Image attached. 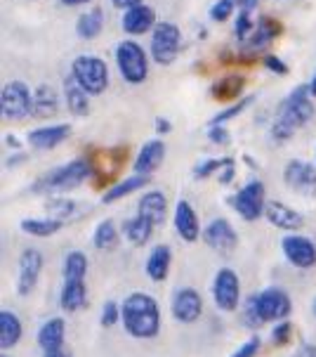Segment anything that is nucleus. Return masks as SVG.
Segmentation results:
<instances>
[{"mask_svg": "<svg viewBox=\"0 0 316 357\" xmlns=\"http://www.w3.org/2000/svg\"><path fill=\"white\" fill-rule=\"evenodd\" d=\"M120 324L132 338H154L161 331V307L154 296L135 291L120 303Z\"/></svg>", "mask_w": 316, "mask_h": 357, "instance_id": "1", "label": "nucleus"}, {"mask_svg": "<svg viewBox=\"0 0 316 357\" xmlns=\"http://www.w3.org/2000/svg\"><path fill=\"white\" fill-rule=\"evenodd\" d=\"M314 116V102L312 93H309V83H302L290 90L285 98L278 102L276 107V119L271 126V137L276 142H283L288 137H293V132L302 126H307Z\"/></svg>", "mask_w": 316, "mask_h": 357, "instance_id": "2", "label": "nucleus"}, {"mask_svg": "<svg viewBox=\"0 0 316 357\" xmlns=\"http://www.w3.org/2000/svg\"><path fill=\"white\" fill-rule=\"evenodd\" d=\"M93 163L88 159H74L64 166L54 168V171L40 175L33 183V192H42V195H54V192H69L81 187L85 180L93 178Z\"/></svg>", "mask_w": 316, "mask_h": 357, "instance_id": "3", "label": "nucleus"}, {"mask_svg": "<svg viewBox=\"0 0 316 357\" xmlns=\"http://www.w3.org/2000/svg\"><path fill=\"white\" fill-rule=\"evenodd\" d=\"M71 76L90 98L102 95L109 88V66L104 59L95 54H78L71 62Z\"/></svg>", "mask_w": 316, "mask_h": 357, "instance_id": "4", "label": "nucleus"}, {"mask_svg": "<svg viewBox=\"0 0 316 357\" xmlns=\"http://www.w3.org/2000/svg\"><path fill=\"white\" fill-rule=\"evenodd\" d=\"M116 64L118 71L123 76V81L139 86L147 81L149 76V57L144 52V47L135 43V40H123L116 47Z\"/></svg>", "mask_w": 316, "mask_h": 357, "instance_id": "5", "label": "nucleus"}, {"mask_svg": "<svg viewBox=\"0 0 316 357\" xmlns=\"http://www.w3.org/2000/svg\"><path fill=\"white\" fill-rule=\"evenodd\" d=\"M0 112L8 121H22L33 114V93L24 81H10L0 90Z\"/></svg>", "mask_w": 316, "mask_h": 357, "instance_id": "6", "label": "nucleus"}, {"mask_svg": "<svg viewBox=\"0 0 316 357\" xmlns=\"http://www.w3.org/2000/svg\"><path fill=\"white\" fill-rule=\"evenodd\" d=\"M182 50V33L177 24L158 22L151 31V59L156 64H173Z\"/></svg>", "mask_w": 316, "mask_h": 357, "instance_id": "7", "label": "nucleus"}, {"mask_svg": "<svg viewBox=\"0 0 316 357\" xmlns=\"http://www.w3.org/2000/svg\"><path fill=\"white\" fill-rule=\"evenodd\" d=\"M255 310H258V317L262 319V324L267 322H283L288 319V314L293 312V301H290L288 291L278 287H269L264 291L255 294Z\"/></svg>", "mask_w": 316, "mask_h": 357, "instance_id": "8", "label": "nucleus"}, {"mask_svg": "<svg viewBox=\"0 0 316 357\" xmlns=\"http://www.w3.org/2000/svg\"><path fill=\"white\" fill-rule=\"evenodd\" d=\"M212 301L217 310L234 312L241 303V280L232 268H220L212 280Z\"/></svg>", "mask_w": 316, "mask_h": 357, "instance_id": "9", "label": "nucleus"}, {"mask_svg": "<svg viewBox=\"0 0 316 357\" xmlns=\"http://www.w3.org/2000/svg\"><path fill=\"white\" fill-rule=\"evenodd\" d=\"M232 208L239 213L243 220L255 222L264 215L267 202H264V185L260 180H251L243 190H239L232 197Z\"/></svg>", "mask_w": 316, "mask_h": 357, "instance_id": "10", "label": "nucleus"}, {"mask_svg": "<svg viewBox=\"0 0 316 357\" xmlns=\"http://www.w3.org/2000/svg\"><path fill=\"white\" fill-rule=\"evenodd\" d=\"M281 249L285 260L297 270H309L316 265V244L305 234H285Z\"/></svg>", "mask_w": 316, "mask_h": 357, "instance_id": "11", "label": "nucleus"}, {"mask_svg": "<svg viewBox=\"0 0 316 357\" xmlns=\"http://www.w3.org/2000/svg\"><path fill=\"white\" fill-rule=\"evenodd\" d=\"M170 310H173V317L182 324H193L200 319L203 314V298L196 289L191 287H182L173 294V301H170Z\"/></svg>", "mask_w": 316, "mask_h": 357, "instance_id": "12", "label": "nucleus"}, {"mask_svg": "<svg viewBox=\"0 0 316 357\" xmlns=\"http://www.w3.org/2000/svg\"><path fill=\"white\" fill-rule=\"evenodd\" d=\"M200 239H203L205 246L215 253H232L236 249V244H239V234H236L234 225L227 218H215V220H210L208 225H205L203 237Z\"/></svg>", "mask_w": 316, "mask_h": 357, "instance_id": "13", "label": "nucleus"}, {"mask_svg": "<svg viewBox=\"0 0 316 357\" xmlns=\"http://www.w3.org/2000/svg\"><path fill=\"white\" fill-rule=\"evenodd\" d=\"M42 265L45 258L38 249H26L19 256V272H17V291L19 296H31L33 289L38 287Z\"/></svg>", "mask_w": 316, "mask_h": 357, "instance_id": "14", "label": "nucleus"}, {"mask_svg": "<svg viewBox=\"0 0 316 357\" xmlns=\"http://www.w3.org/2000/svg\"><path fill=\"white\" fill-rule=\"evenodd\" d=\"M283 180L290 190L300 192V195H316V166H312V163L300 159L288 161L283 171Z\"/></svg>", "mask_w": 316, "mask_h": 357, "instance_id": "15", "label": "nucleus"}, {"mask_svg": "<svg viewBox=\"0 0 316 357\" xmlns=\"http://www.w3.org/2000/svg\"><path fill=\"white\" fill-rule=\"evenodd\" d=\"M175 229H177L180 239L189 241V244H193V241H198L200 237H203V229H200V220L196 215V211H193V206L189 202H177V206H175Z\"/></svg>", "mask_w": 316, "mask_h": 357, "instance_id": "16", "label": "nucleus"}, {"mask_svg": "<svg viewBox=\"0 0 316 357\" xmlns=\"http://www.w3.org/2000/svg\"><path fill=\"white\" fill-rule=\"evenodd\" d=\"M71 126L69 123H54V126H40L29 132V144L38 152H47V149L59 147L62 142L69 140Z\"/></svg>", "mask_w": 316, "mask_h": 357, "instance_id": "17", "label": "nucleus"}, {"mask_svg": "<svg viewBox=\"0 0 316 357\" xmlns=\"http://www.w3.org/2000/svg\"><path fill=\"white\" fill-rule=\"evenodd\" d=\"M264 218L274 227L283 229V232H297V229L305 225V218H302V213H297L293 206H288L283 202H267Z\"/></svg>", "mask_w": 316, "mask_h": 357, "instance_id": "18", "label": "nucleus"}, {"mask_svg": "<svg viewBox=\"0 0 316 357\" xmlns=\"http://www.w3.org/2000/svg\"><path fill=\"white\" fill-rule=\"evenodd\" d=\"M156 10L151 5H137L123 12V31L130 36H142L156 29Z\"/></svg>", "mask_w": 316, "mask_h": 357, "instance_id": "19", "label": "nucleus"}, {"mask_svg": "<svg viewBox=\"0 0 316 357\" xmlns=\"http://www.w3.org/2000/svg\"><path fill=\"white\" fill-rule=\"evenodd\" d=\"M170 265H173V249L166 246V244H158V246H154V249L149 251L144 268H147L149 280L166 282L168 275H170Z\"/></svg>", "mask_w": 316, "mask_h": 357, "instance_id": "20", "label": "nucleus"}, {"mask_svg": "<svg viewBox=\"0 0 316 357\" xmlns=\"http://www.w3.org/2000/svg\"><path fill=\"white\" fill-rule=\"evenodd\" d=\"M137 215H144L154 225H161L168 215V199L161 190H151L137 202Z\"/></svg>", "mask_w": 316, "mask_h": 357, "instance_id": "21", "label": "nucleus"}, {"mask_svg": "<svg viewBox=\"0 0 316 357\" xmlns=\"http://www.w3.org/2000/svg\"><path fill=\"white\" fill-rule=\"evenodd\" d=\"M163 159H166V144H163V140H149L139 149L132 168H135V173L139 175H151L163 163Z\"/></svg>", "mask_w": 316, "mask_h": 357, "instance_id": "22", "label": "nucleus"}, {"mask_svg": "<svg viewBox=\"0 0 316 357\" xmlns=\"http://www.w3.org/2000/svg\"><path fill=\"white\" fill-rule=\"evenodd\" d=\"M66 338V322L62 317H50L38 331V346L42 353H50V350L64 348Z\"/></svg>", "mask_w": 316, "mask_h": 357, "instance_id": "23", "label": "nucleus"}, {"mask_svg": "<svg viewBox=\"0 0 316 357\" xmlns=\"http://www.w3.org/2000/svg\"><path fill=\"white\" fill-rule=\"evenodd\" d=\"M154 222L147 220L144 215H135V218H127L123 222V237L130 246H144L149 244V239L154 237Z\"/></svg>", "mask_w": 316, "mask_h": 357, "instance_id": "24", "label": "nucleus"}, {"mask_svg": "<svg viewBox=\"0 0 316 357\" xmlns=\"http://www.w3.org/2000/svg\"><path fill=\"white\" fill-rule=\"evenodd\" d=\"M24 336V324L22 319L17 317L12 310H3L0 312V348L3 353H8L22 341Z\"/></svg>", "mask_w": 316, "mask_h": 357, "instance_id": "25", "label": "nucleus"}, {"mask_svg": "<svg viewBox=\"0 0 316 357\" xmlns=\"http://www.w3.org/2000/svg\"><path fill=\"white\" fill-rule=\"evenodd\" d=\"M283 33V24L271 20V17H262V20L258 22V26H255V31L251 38L243 43V47H251V50H260V47L269 45L271 40L276 38V36Z\"/></svg>", "mask_w": 316, "mask_h": 357, "instance_id": "26", "label": "nucleus"}, {"mask_svg": "<svg viewBox=\"0 0 316 357\" xmlns=\"http://www.w3.org/2000/svg\"><path fill=\"white\" fill-rule=\"evenodd\" d=\"M151 183V175H139V173H132L123 178L120 183H116L113 187H109L106 195L102 197V202L104 204H113V202H120V199H125L127 195H135L137 190H142V187H147Z\"/></svg>", "mask_w": 316, "mask_h": 357, "instance_id": "27", "label": "nucleus"}, {"mask_svg": "<svg viewBox=\"0 0 316 357\" xmlns=\"http://www.w3.org/2000/svg\"><path fill=\"white\" fill-rule=\"evenodd\" d=\"M88 303V287H85V280H69L64 282L62 294H59V305L64 307L66 312H76L85 307Z\"/></svg>", "mask_w": 316, "mask_h": 357, "instance_id": "28", "label": "nucleus"}, {"mask_svg": "<svg viewBox=\"0 0 316 357\" xmlns=\"http://www.w3.org/2000/svg\"><path fill=\"white\" fill-rule=\"evenodd\" d=\"M64 98H66V107L74 116H88L90 114V95L78 86L76 78L69 76L64 81Z\"/></svg>", "mask_w": 316, "mask_h": 357, "instance_id": "29", "label": "nucleus"}, {"mask_svg": "<svg viewBox=\"0 0 316 357\" xmlns=\"http://www.w3.org/2000/svg\"><path fill=\"white\" fill-rule=\"evenodd\" d=\"M243 88H246V78L243 76H224L212 83L210 93L217 102H232L241 98Z\"/></svg>", "mask_w": 316, "mask_h": 357, "instance_id": "30", "label": "nucleus"}, {"mask_svg": "<svg viewBox=\"0 0 316 357\" xmlns=\"http://www.w3.org/2000/svg\"><path fill=\"white\" fill-rule=\"evenodd\" d=\"M62 227L64 220H57V218H26V220H22V232H26L29 237H40V239L52 237Z\"/></svg>", "mask_w": 316, "mask_h": 357, "instance_id": "31", "label": "nucleus"}, {"mask_svg": "<svg viewBox=\"0 0 316 357\" xmlns=\"http://www.w3.org/2000/svg\"><path fill=\"white\" fill-rule=\"evenodd\" d=\"M102 29H104V12H102V8H93L78 17L76 31L85 40L97 38V36L102 33Z\"/></svg>", "mask_w": 316, "mask_h": 357, "instance_id": "32", "label": "nucleus"}, {"mask_svg": "<svg viewBox=\"0 0 316 357\" xmlns=\"http://www.w3.org/2000/svg\"><path fill=\"white\" fill-rule=\"evenodd\" d=\"M59 109V102H57V93L54 88L50 86H38L33 93V114L31 116H40V119H47L52 114H57Z\"/></svg>", "mask_w": 316, "mask_h": 357, "instance_id": "33", "label": "nucleus"}, {"mask_svg": "<svg viewBox=\"0 0 316 357\" xmlns=\"http://www.w3.org/2000/svg\"><path fill=\"white\" fill-rule=\"evenodd\" d=\"M118 229H116V222L111 220V218H106V220H102L100 225L95 227L93 232V246L97 251H111L113 246L118 244Z\"/></svg>", "mask_w": 316, "mask_h": 357, "instance_id": "34", "label": "nucleus"}, {"mask_svg": "<svg viewBox=\"0 0 316 357\" xmlns=\"http://www.w3.org/2000/svg\"><path fill=\"white\" fill-rule=\"evenodd\" d=\"M64 282L69 280H85L88 275V256L81 251H69L64 258V268H62Z\"/></svg>", "mask_w": 316, "mask_h": 357, "instance_id": "35", "label": "nucleus"}, {"mask_svg": "<svg viewBox=\"0 0 316 357\" xmlns=\"http://www.w3.org/2000/svg\"><path fill=\"white\" fill-rule=\"evenodd\" d=\"M253 100H255V98H243V100H239V102H234L232 107L222 109L220 114H215V119L210 121V126H224L227 121H232L234 116H239L241 112H246V109L253 105Z\"/></svg>", "mask_w": 316, "mask_h": 357, "instance_id": "36", "label": "nucleus"}, {"mask_svg": "<svg viewBox=\"0 0 316 357\" xmlns=\"http://www.w3.org/2000/svg\"><path fill=\"white\" fill-rule=\"evenodd\" d=\"M229 161L232 159H227V156H224V159H205L193 168V175H196L198 180L210 178V175H215V173H222V168L227 166Z\"/></svg>", "mask_w": 316, "mask_h": 357, "instance_id": "37", "label": "nucleus"}, {"mask_svg": "<svg viewBox=\"0 0 316 357\" xmlns=\"http://www.w3.org/2000/svg\"><path fill=\"white\" fill-rule=\"evenodd\" d=\"M255 26H258V24H253V20H251V12H239V17H236L234 33H236V38H239V43H241V45L246 43V40L253 36Z\"/></svg>", "mask_w": 316, "mask_h": 357, "instance_id": "38", "label": "nucleus"}, {"mask_svg": "<svg viewBox=\"0 0 316 357\" xmlns=\"http://www.w3.org/2000/svg\"><path fill=\"white\" fill-rule=\"evenodd\" d=\"M47 211H52L50 218H57V220H64V218H69L71 213L76 211V204L69 202V199H59L54 197L47 202Z\"/></svg>", "mask_w": 316, "mask_h": 357, "instance_id": "39", "label": "nucleus"}, {"mask_svg": "<svg viewBox=\"0 0 316 357\" xmlns=\"http://www.w3.org/2000/svg\"><path fill=\"white\" fill-rule=\"evenodd\" d=\"M236 8H239V0H217V3L210 8L212 22H227Z\"/></svg>", "mask_w": 316, "mask_h": 357, "instance_id": "40", "label": "nucleus"}, {"mask_svg": "<svg viewBox=\"0 0 316 357\" xmlns=\"http://www.w3.org/2000/svg\"><path fill=\"white\" fill-rule=\"evenodd\" d=\"M260 346H262V338L260 336H251L248 341H243L239 348L234 350L229 357H255L260 353Z\"/></svg>", "mask_w": 316, "mask_h": 357, "instance_id": "41", "label": "nucleus"}, {"mask_svg": "<svg viewBox=\"0 0 316 357\" xmlns=\"http://www.w3.org/2000/svg\"><path fill=\"white\" fill-rule=\"evenodd\" d=\"M290 336H293V324H290L288 319L276 322V326L271 329V341H274V346H285V343L290 341Z\"/></svg>", "mask_w": 316, "mask_h": 357, "instance_id": "42", "label": "nucleus"}, {"mask_svg": "<svg viewBox=\"0 0 316 357\" xmlns=\"http://www.w3.org/2000/svg\"><path fill=\"white\" fill-rule=\"evenodd\" d=\"M102 326H113L120 322V305L116 301H106L104 307H102V317H100Z\"/></svg>", "mask_w": 316, "mask_h": 357, "instance_id": "43", "label": "nucleus"}, {"mask_svg": "<svg viewBox=\"0 0 316 357\" xmlns=\"http://www.w3.org/2000/svg\"><path fill=\"white\" fill-rule=\"evenodd\" d=\"M243 324H246L248 329H260V326H262V319L258 317V310H255L253 296L246 301V305H243Z\"/></svg>", "mask_w": 316, "mask_h": 357, "instance_id": "44", "label": "nucleus"}, {"mask_svg": "<svg viewBox=\"0 0 316 357\" xmlns=\"http://www.w3.org/2000/svg\"><path fill=\"white\" fill-rule=\"evenodd\" d=\"M208 137H210V142H215V144H227L229 142V132L224 126H210Z\"/></svg>", "mask_w": 316, "mask_h": 357, "instance_id": "45", "label": "nucleus"}, {"mask_svg": "<svg viewBox=\"0 0 316 357\" xmlns=\"http://www.w3.org/2000/svg\"><path fill=\"white\" fill-rule=\"evenodd\" d=\"M262 64H264L269 71H274V74H278V76H285V74H288V66H285L278 57H271V54H267V57L262 59Z\"/></svg>", "mask_w": 316, "mask_h": 357, "instance_id": "46", "label": "nucleus"}, {"mask_svg": "<svg viewBox=\"0 0 316 357\" xmlns=\"http://www.w3.org/2000/svg\"><path fill=\"white\" fill-rule=\"evenodd\" d=\"M234 173H236V168H234V161H229L227 166L222 168V173H220V183L222 185H232V180H234Z\"/></svg>", "mask_w": 316, "mask_h": 357, "instance_id": "47", "label": "nucleus"}, {"mask_svg": "<svg viewBox=\"0 0 316 357\" xmlns=\"http://www.w3.org/2000/svg\"><path fill=\"white\" fill-rule=\"evenodd\" d=\"M293 357H316V346H312V343H302V346L293 353Z\"/></svg>", "mask_w": 316, "mask_h": 357, "instance_id": "48", "label": "nucleus"}, {"mask_svg": "<svg viewBox=\"0 0 316 357\" xmlns=\"http://www.w3.org/2000/svg\"><path fill=\"white\" fill-rule=\"evenodd\" d=\"M116 8L120 10H130V8H137V5H142V0H111Z\"/></svg>", "mask_w": 316, "mask_h": 357, "instance_id": "49", "label": "nucleus"}, {"mask_svg": "<svg viewBox=\"0 0 316 357\" xmlns=\"http://www.w3.org/2000/svg\"><path fill=\"white\" fill-rule=\"evenodd\" d=\"M170 130H173V126H170L166 119L158 116L156 119V132H158V135H166V132H170Z\"/></svg>", "mask_w": 316, "mask_h": 357, "instance_id": "50", "label": "nucleus"}, {"mask_svg": "<svg viewBox=\"0 0 316 357\" xmlns=\"http://www.w3.org/2000/svg\"><path fill=\"white\" fill-rule=\"evenodd\" d=\"M258 3H260V0H239V10L241 12H251V15H253V10L258 8Z\"/></svg>", "mask_w": 316, "mask_h": 357, "instance_id": "51", "label": "nucleus"}, {"mask_svg": "<svg viewBox=\"0 0 316 357\" xmlns=\"http://www.w3.org/2000/svg\"><path fill=\"white\" fill-rule=\"evenodd\" d=\"M42 357H71V353L66 348H57V350H50V353H42Z\"/></svg>", "mask_w": 316, "mask_h": 357, "instance_id": "52", "label": "nucleus"}, {"mask_svg": "<svg viewBox=\"0 0 316 357\" xmlns=\"http://www.w3.org/2000/svg\"><path fill=\"white\" fill-rule=\"evenodd\" d=\"M90 3V0H62V5H66V8H74V5H85Z\"/></svg>", "mask_w": 316, "mask_h": 357, "instance_id": "53", "label": "nucleus"}, {"mask_svg": "<svg viewBox=\"0 0 316 357\" xmlns=\"http://www.w3.org/2000/svg\"><path fill=\"white\" fill-rule=\"evenodd\" d=\"M309 93H312V98H316V71H314L312 81H309Z\"/></svg>", "mask_w": 316, "mask_h": 357, "instance_id": "54", "label": "nucleus"}, {"mask_svg": "<svg viewBox=\"0 0 316 357\" xmlns=\"http://www.w3.org/2000/svg\"><path fill=\"white\" fill-rule=\"evenodd\" d=\"M312 312H314V317H316V296H314V301H312Z\"/></svg>", "mask_w": 316, "mask_h": 357, "instance_id": "55", "label": "nucleus"}, {"mask_svg": "<svg viewBox=\"0 0 316 357\" xmlns=\"http://www.w3.org/2000/svg\"><path fill=\"white\" fill-rule=\"evenodd\" d=\"M0 357H10V355H8V353H3V355H0Z\"/></svg>", "mask_w": 316, "mask_h": 357, "instance_id": "56", "label": "nucleus"}]
</instances>
